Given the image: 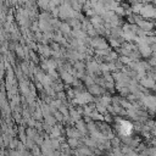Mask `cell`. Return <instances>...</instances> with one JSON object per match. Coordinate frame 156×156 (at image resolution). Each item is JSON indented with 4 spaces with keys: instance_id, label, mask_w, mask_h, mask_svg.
I'll list each match as a JSON object with an SVG mask.
<instances>
[{
    "instance_id": "1",
    "label": "cell",
    "mask_w": 156,
    "mask_h": 156,
    "mask_svg": "<svg viewBox=\"0 0 156 156\" xmlns=\"http://www.w3.org/2000/svg\"><path fill=\"white\" fill-rule=\"evenodd\" d=\"M155 12H156V9L150 5V4H146L143 6L141 11H140V15L143 17H155Z\"/></svg>"
},
{
    "instance_id": "2",
    "label": "cell",
    "mask_w": 156,
    "mask_h": 156,
    "mask_svg": "<svg viewBox=\"0 0 156 156\" xmlns=\"http://www.w3.org/2000/svg\"><path fill=\"white\" fill-rule=\"evenodd\" d=\"M121 128H122V132H123L124 134H128V133L132 130V124H130V122H128V121H122V122H121Z\"/></svg>"
}]
</instances>
